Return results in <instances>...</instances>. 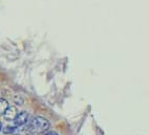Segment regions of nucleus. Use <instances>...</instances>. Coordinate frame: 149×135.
Wrapping results in <instances>:
<instances>
[{
	"label": "nucleus",
	"mask_w": 149,
	"mask_h": 135,
	"mask_svg": "<svg viewBox=\"0 0 149 135\" xmlns=\"http://www.w3.org/2000/svg\"><path fill=\"white\" fill-rule=\"evenodd\" d=\"M49 129V122L44 117L37 116L33 118L29 124V130L34 134H42Z\"/></svg>",
	"instance_id": "nucleus-1"
},
{
	"label": "nucleus",
	"mask_w": 149,
	"mask_h": 135,
	"mask_svg": "<svg viewBox=\"0 0 149 135\" xmlns=\"http://www.w3.org/2000/svg\"><path fill=\"white\" fill-rule=\"evenodd\" d=\"M27 120H29V113L23 111V112H20L18 113V115L16 116V118L14 119V124H15V127H22L26 124Z\"/></svg>",
	"instance_id": "nucleus-2"
},
{
	"label": "nucleus",
	"mask_w": 149,
	"mask_h": 135,
	"mask_svg": "<svg viewBox=\"0 0 149 135\" xmlns=\"http://www.w3.org/2000/svg\"><path fill=\"white\" fill-rule=\"evenodd\" d=\"M18 115V109L14 105H11L6 109V111L3 114V117L6 118V120H14Z\"/></svg>",
	"instance_id": "nucleus-3"
},
{
	"label": "nucleus",
	"mask_w": 149,
	"mask_h": 135,
	"mask_svg": "<svg viewBox=\"0 0 149 135\" xmlns=\"http://www.w3.org/2000/svg\"><path fill=\"white\" fill-rule=\"evenodd\" d=\"M8 108V103L6 99L0 98V116L4 114V112L6 111V109Z\"/></svg>",
	"instance_id": "nucleus-4"
},
{
	"label": "nucleus",
	"mask_w": 149,
	"mask_h": 135,
	"mask_svg": "<svg viewBox=\"0 0 149 135\" xmlns=\"http://www.w3.org/2000/svg\"><path fill=\"white\" fill-rule=\"evenodd\" d=\"M15 130H16V128L14 127H6L4 129H3V133H6V134H13L14 132H15Z\"/></svg>",
	"instance_id": "nucleus-5"
},
{
	"label": "nucleus",
	"mask_w": 149,
	"mask_h": 135,
	"mask_svg": "<svg viewBox=\"0 0 149 135\" xmlns=\"http://www.w3.org/2000/svg\"><path fill=\"white\" fill-rule=\"evenodd\" d=\"M45 135H59L57 132H54V131H49V132H47Z\"/></svg>",
	"instance_id": "nucleus-6"
},
{
	"label": "nucleus",
	"mask_w": 149,
	"mask_h": 135,
	"mask_svg": "<svg viewBox=\"0 0 149 135\" xmlns=\"http://www.w3.org/2000/svg\"><path fill=\"white\" fill-rule=\"evenodd\" d=\"M1 130H2V124L0 122V131H1Z\"/></svg>",
	"instance_id": "nucleus-7"
}]
</instances>
